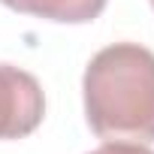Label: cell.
<instances>
[{"label":"cell","instance_id":"3957f363","mask_svg":"<svg viewBox=\"0 0 154 154\" xmlns=\"http://www.w3.org/2000/svg\"><path fill=\"white\" fill-rule=\"evenodd\" d=\"M0 3L21 15L57 21V24H88L100 18L109 0H0Z\"/></svg>","mask_w":154,"mask_h":154},{"label":"cell","instance_id":"7a4b0ae2","mask_svg":"<svg viewBox=\"0 0 154 154\" xmlns=\"http://www.w3.org/2000/svg\"><path fill=\"white\" fill-rule=\"evenodd\" d=\"M45 115V97L27 69L0 63V139L30 136Z\"/></svg>","mask_w":154,"mask_h":154},{"label":"cell","instance_id":"277c9868","mask_svg":"<svg viewBox=\"0 0 154 154\" xmlns=\"http://www.w3.org/2000/svg\"><path fill=\"white\" fill-rule=\"evenodd\" d=\"M88 154H154V151L142 142H103L100 148H94Z\"/></svg>","mask_w":154,"mask_h":154},{"label":"cell","instance_id":"6da1fadb","mask_svg":"<svg viewBox=\"0 0 154 154\" xmlns=\"http://www.w3.org/2000/svg\"><path fill=\"white\" fill-rule=\"evenodd\" d=\"M88 127L103 142H154V51L139 42L100 48L82 79Z\"/></svg>","mask_w":154,"mask_h":154},{"label":"cell","instance_id":"5b68a950","mask_svg":"<svg viewBox=\"0 0 154 154\" xmlns=\"http://www.w3.org/2000/svg\"><path fill=\"white\" fill-rule=\"evenodd\" d=\"M151 6H154V0H151Z\"/></svg>","mask_w":154,"mask_h":154}]
</instances>
